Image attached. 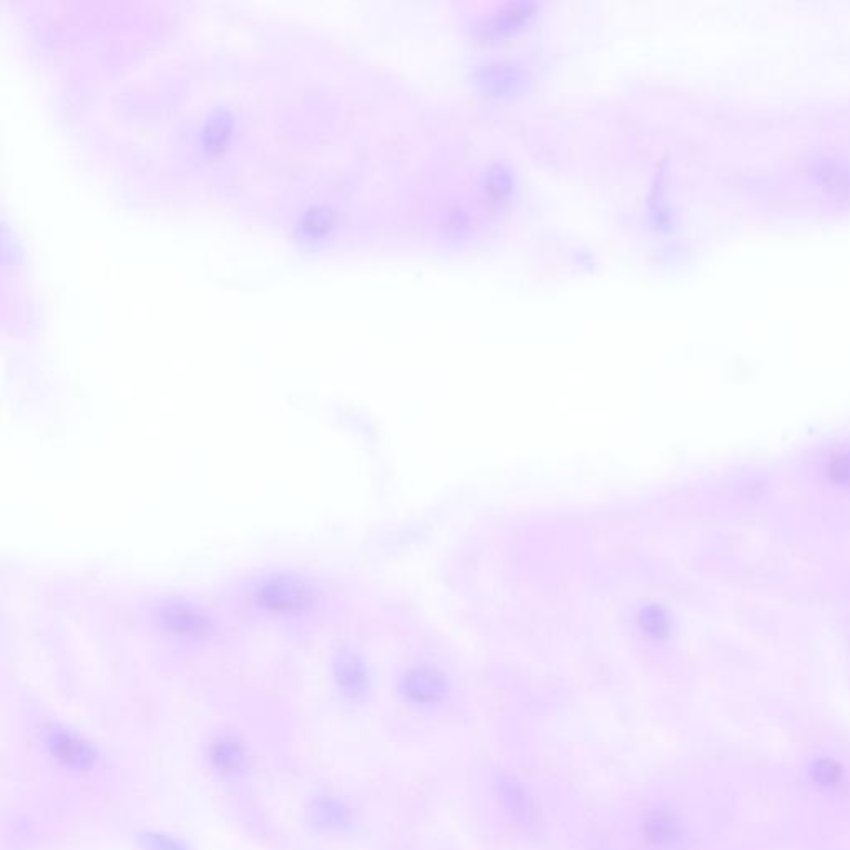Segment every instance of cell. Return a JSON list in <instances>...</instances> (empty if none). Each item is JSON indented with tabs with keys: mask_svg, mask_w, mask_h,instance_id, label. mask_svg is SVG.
<instances>
[{
	"mask_svg": "<svg viewBox=\"0 0 850 850\" xmlns=\"http://www.w3.org/2000/svg\"><path fill=\"white\" fill-rule=\"evenodd\" d=\"M44 748L55 763L67 771L88 772L98 764V751L90 741L72 729L54 724L45 729Z\"/></svg>",
	"mask_w": 850,
	"mask_h": 850,
	"instance_id": "1",
	"label": "cell"
},
{
	"mask_svg": "<svg viewBox=\"0 0 850 850\" xmlns=\"http://www.w3.org/2000/svg\"><path fill=\"white\" fill-rule=\"evenodd\" d=\"M256 600L266 610L294 613L311 605L313 590L298 578H274L259 588Z\"/></svg>",
	"mask_w": 850,
	"mask_h": 850,
	"instance_id": "2",
	"label": "cell"
},
{
	"mask_svg": "<svg viewBox=\"0 0 850 850\" xmlns=\"http://www.w3.org/2000/svg\"><path fill=\"white\" fill-rule=\"evenodd\" d=\"M497 796L502 802L505 812L509 814L510 819L517 822L518 826L525 829H533L538 826V809L535 806L533 797L528 794L527 789L522 786V782L509 774H502L497 779L495 784Z\"/></svg>",
	"mask_w": 850,
	"mask_h": 850,
	"instance_id": "3",
	"label": "cell"
},
{
	"mask_svg": "<svg viewBox=\"0 0 850 850\" xmlns=\"http://www.w3.org/2000/svg\"><path fill=\"white\" fill-rule=\"evenodd\" d=\"M206 759L216 774L223 777H240L248 766V751L240 739L218 736L208 744Z\"/></svg>",
	"mask_w": 850,
	"mask_h": 850,
	"instance_id": "4",
	"label": "cell"
},
{
	"mask_svg": "<svg viewBox=\"0 0 850 850\" xmlns=\"http://www.w3.org/2000/svg\"><path fill=\"white\" fill-rule=\"evenodd\" d=\"M309 821L319 831H346L352 824L351 807L338 797L321 796L309 807Z\"/></svg>",
	"mask_w": 850,
	"mask_h": 850,
	"instance_id": "5",
	"label": "cell"
},
{
	"mask_svg": "<svg viewBox=\"0 0 850 850\" xmlns=\"http://www.w3.org/2000/svg\"><path fill=\"white\" fill-rule=\"evenodd\" d=\"M334 675L344 696L361 699L367 691V673L356 656L341 655L334 665Z\"/></svg>",
	"mask_w": 850,
	"mask_h": 850,
	"instance_id": "6",
	"label": "cell"
},
{
	"mask_svg": "<svg viewBox=\"0 0 850 850\" xmlns=\"http://www.w3.org/2000/svg\"><path fill=\"white\" fill-rule=\"evenodd\" d=\"M162 621L165 628L175 635L201 636L208 631L205 616L188 606H168L163 611Z\"/></svg>",
	"mask_w": 850,
	"mask_h": 850,
	"instance_id": "7",
	"label": "cell"
},
{
	"mask_svg": "<svg viewBox=\"0 0 850 850\" xmlns=\"http://www.w3.org/2000/svg\"><path fill=\"white\" fill-rule=\"evenodd\" d=\"M444 681L432 671H416L407 676L404 693L417 704L437 703L444 696Z\"/></svg>",
	"mask_w": 850,
	"mask_h": 850,
	"instance_id": "8",
	"label": "cell"
},
{
	"mask_svg": "<svg viewBox=\"0 0 850 850\" xmlns=\"http://www.w3.org/2000/svg\"><path fill=\"white\" fill-rule=\"evenodd\" d=\"M645 832L648 839L656 844H670L680 836V826L670 814L655 812L653 816L648 817Z\"/></svg>",
	"mask_w": 850,
	"mask_h": 850,
	"instance_id": "9",
	"label": "cell"
},
{
	"mask_svg": "<svg viewBox=\"0 0 850 850\" xmlns=\"http://www.w3.org/2000/svg\"><path fill=\"white\" fill-rule=\"evenodd\" d=\"M137 839L143 850H190L180 837L171 836L167 832L143 831Z\"/></svg>",
	"mask_w": 850,
	"mask_h": 850,
	"instance_id": "10",
	"label": "cell"
},
{
	"mask_svg": "<svg viewBox=\"0 0 850 850\" xmlns=\"http://www.w3.org/2000/svg\"><path fill=\"white\" fill-rule=\"evenodd\" d=\"M812 777L822 787H834L841 782L842 769L831 759H821L812 766Z\"/></svg>",
	"mask_w": 850,
	"mask_h": 850,
	"instance_id": "11",
	"label": "cell"
},
{
	"mask_svg": "<svg viewBox=\"0 0 850 850\" xmlns=\"http://www.w3.org/2000/svg\"><path fill=\"white\" fill-rule=\"evenodd\" d=\"M829 477L836 484L850 487V454L837 455L831 460Z\"/></svg>",
	"mask_w": 850,
	"mask_h": 850,
	"instance_id": "12",
	"label": "cell"
},
{
	"mask_svg": "<svg viewBox=\"0 0 850 850\" xmlns=\"http://www.w3.org/2000/svg\"><path fill=\"white\" fill-rule=\"evenodd\" d=\"M230 132V120H226V117L215 118L213 123H211L210 130L206 132L208 145L211 148L221 147L228 140V137H230Z\"/></svg>",
	"mask_w": 850,
	"mask_h": 850,
	"instance_id": "13",
	"label": "cell"
},
{
	"mask_svg": "<svg viewBox=\"0 0 850 850\" xmlns=\"http://www.w3.org/2000/svg\"><path fill=\"white\" fill-rule=\"evenodd\" d=\"M328 225L329 221L326 213H323V211H314V213H309L308 218L304 221V231L309 233V235L318 236L324 233Z\"/></svg>",
	"mask_w": 850,
	"mask_h": 850,
	"instance_id": "14",
	"label": "cell"
}]
</instances>
